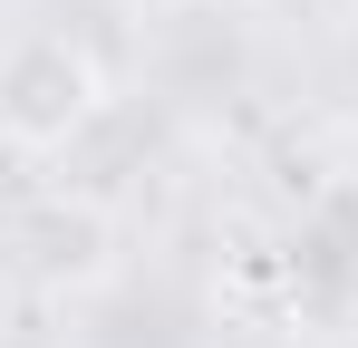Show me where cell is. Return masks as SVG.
I'll return each instance as SVG.
<instances>
[{"label":"cell","instance_id":"cell-1","mask_svg":"<svg viewBox=\"0 0 358 348\" xmlns=\"http://www.w3.org/2000/svg\"><path fill=\"white\" fill-rule=\"evenodd\" d=\"M97 107H107V68H97L87 39L29 29V39L0 49V136L20 155H59L68 136L97 126Z\"/></svg>","mask_w":358,"mask_h":348},{"label":"cell","instance_id":"cell-2","mask_svg":"<svg viewBox=\"0 0 358 348\" xmlns=\"http://www.w3.org/2000/svg\"><path fill=\"white\" fill-rule=\"evenodd\" d=\"M20 271L39 290H97L107 271H117V213L107 203H87V194H39L20 223H10V242H0Z\"/></svg>","mask_w":358,"mask_h":348},{"label":"cell","instance_id":"cell-3","mask_svg":"<svg viewBox=\"0 0 358 348\" xmlns=\"http://www.w3.org/2000/svg\"><path fill=\"white\" fill-rule=\"evenodd\" d=\"M329 348H358V329H339V339H329Z\"/></svg>","mask_w":358,"mask_h":348}]
</instances>
